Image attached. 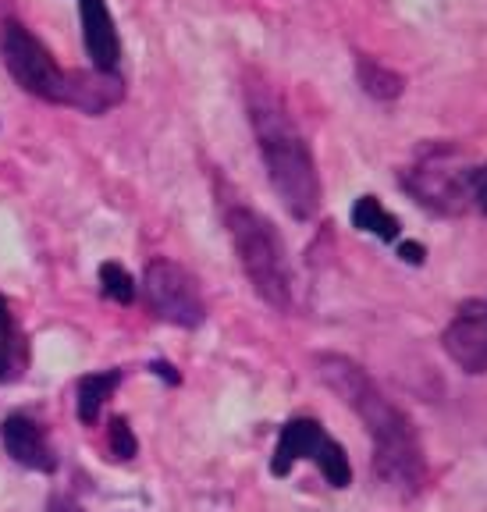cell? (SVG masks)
Instances as JSON below:
<instances>
[{"label":"cell","instance_id":"cell-1","mask_svg":"<svg viewBox=\"0 0 487 512\" xmlns=\"http://www.w3.org/2000/svg\"><path fill=\"white\" fill-rule=\"evenodd\" d=\"M317 374L363 420V427L370 434V445H374V477L381 480L384 488H392L402 498L416 495V491L424 488V477H427L424 448H420V434H416L406 409L395 406L370 381L367 370L360 363L345 360V356H331V352L317 356Z\"/></svg>","mask_w":487,"mask_h":512},{"label":"cell","instance_id":"cell-2","mask_svg":"<svg viewBox=\"0 0 487 512\" xmlns=\"http://www.w3.org/2000/svg\"><path fill=\"white\" fill-rule=\"evenodd\" d=\"M246 107L274 192L281 196L288 214L299 217V221H310L320 210V178L310 143L299 132L296 118L288 114L285 100L267 82H249Z\"/></svg>","mask_w":487,"mask_h":512},{"label":"cell","instance_id":"cell-3","mask_svg":"<svg viewBox=\"0 0 487 512\" xmlns=\"http://www.w3.org/2000/svg\"><path fill=\"white\" fill-rule=\"evenodd\" d=\"M0 57L8 64L11 79L25 93L50 100V104L79 107L82 114H104L125 96V79L118 72H64L22 22H4L0 29Z\"/></svg>","mask_w":487,"mask_h":512},{"label":"cell","instance_id":"cell-4","mask_svg":"<svg viewBox=\"0 0 487 512\" xmlns=\"http://www.w3.org/2000/svg\"><path fill=\"white\" fill-rule=\"evenodd\" d=\"M224 224H228L239 264L249 285L256 288V296L271 303L274 310H288L292 306V267H288L278 228L264 214H256L253 207H242V203H232L224 210Z\"/></svg>","mask_w":487,"mask_h":512},{"label":"cell","instance_id":"cell-5","mask_svg":"<svg viewBox=\"0 0 487 512\" xmlns=\"http://www.w3.org/2000/svg\"><path fill=\"white\" fill-rule=\"evenodd\" d=\"M470 160L456 143H424L416 150L413 164L402 168L399 185L413 196L416 207L438 217L470 214Z\"/></svg>","mask_w":487,"mask_h":512},{"label":"cell","instance_id":"cell-6","mask_svg":"<svg viewBox=\"0 0 487 512\" xmlns=\"http://www.w3.org/2000/svg\"><path fill=\"white\" fill-rule=\"evenodd\" d=\"M299 459H313L320 466V473L328 477L331 488H349L352 484V466L349 456H345V448L317 420H306V416L288 420L281 427L278 448H274V459H271V473L274 477H285Z\"/></svg>","mask_w":487,"mask_h":512},{"label":"cell","instance_id":"cell-7","mask_svg":"<svg viewBox=\"0 0 487 512\" xmlns=\"http://www.w3.org/2000/svg\"><path fill=\"white\" fill-rule=\"evenodd\" d=\"M143 292L150 310L157 313L160 320L168 324H178V328H200L203 317H207V303L200 296V285L175 260H153L146 267L143 278Z\"/></svg>","mask_w":487,"mask_h":512},{"label":"cell","instance_id":"cell-8","mask_svg":"<svg viewBox=\"0 0 487 512\" xmlns=\"http://www.w3.org/2000/svg\"><path fill=\"white\" fill-rule=\"evenodd\" d=\"M441 345L463 374H487V296L456 306Z\"/></svg>","mask_w":487,"mask_h":512},{"label":"cell","instance_id":"cell-9","mask_svg":"<svg viewBox=\"0 0 487 512\" xmlns=\"http://www.w3.org/2000/svg\"><path fill=\"white\" fill-rule=\"evenodd\" d=\"M75 4H79L82 36H86V54L93 57V68L96 72H118L121 40L107 0H75Z\"/></svg>","mask_w":487,"mask_h":512},{"label":"cell","instance_id":"cell-10","mask_svg":"<svg viewBox=\"0 0 487 512\" xmlns=\"http://www.w3.org/2000/svg\"><path fill=\"white\" fill-rule=\"evenodd\" d=\"M4 448H8V456L15 463L29 466V470H40V473H50L57 466V459L50 456L47 441H43V431L36 420L29 416L15 413L4 420Z\"/></svg>","mask_w":487,"mask_h":512},{"label":"cell","instance_id":"cell-11","mask_svg":"<svg viewBox=\"0 0 487 512\" xmlns=\"http://www.w3.org/2000/svg\"><path fill=\"white\" fill-rule=\"evenodd\" d=\"M352 224L360 228L363 235H374L377 242H395L399 239V217L384 207L377 196H360L356 207H352Z\"/></svg>","mask_w":487,"mask_h":512},{"label":"cell","instance_id":"cell-12","mask_svg":"<svg viewBox=\"0 0 487 512\" xmlns=\"http://www.w3.org/2000/svg\"><path fill=\"white\" fill-rule=\"evenodd\" d=\"M356 79H360L363 93L374 96V100H395V96H402V89H406V79H402L395 68H388L384 61L367 57V54L356 57Z\"/></svg>","mask_w":487,"mask_h":512},{"label":"cell","instance_id":"cell-13","mask_svg":"<svg viewBox=\"0 0 487 512\" xmlns=\"http://www.w3.org/2000/svg\"><path fill=\"white\" fill-rule=\"evenodd\" d=\"M121 384L118 370H107V374H86L79 381V399H75V409H79V420L93 424L100 416V406L111 399V392Z\"/></svg>","mask_w":487,"mask_h":512},{"label":"cell","instance_id":"cell-14","mask_svg":"<svg viewBox=\"0 0 487 512\" xmlns=\"http://www.w3.org/2000/svg\"><path fill=\"white\" fill-rule=\"evenodd\" d=\"M15 360H18L15 320H11L8 303L0 296V381H11V377H15Z\"/></svg>","mask_w":487,"mask_h":512},{"label":"cell","instance_id":"cell-15","mask_svg":"<svg viewBox=\"0 0 487 512\" xmlns=\"http://www.w3.org/2000/svg\"><path fill=\"white\" fill-rule=\"evenodd\" d=\"M100 288H104V296L114 299V303H132L136 299V281H132V274L121 264L100 267Z\"/></svg>","mask_w":487,"mask_h":512},{"label":"cell","instance_id":"cell-16","mask_svg":"<svg viewBox=\"0 0 487 512\" xmlns=\"http://www.w3.org/2000/svg\"><path fill=\"white\" fill-rule=\"evenodd\" d=\"M136 434H132V431H128V424H125V420H121V416H118V420H111V456L114 459H132V456H136Z\"/></svg>","mask_w":487,"mask_h":512},{"label":"cell","instance_id":"cell-17","mask_svg":"<svg viewBox=\"0 0 487 512\" xmlns=\"http://www.w3.org/2000/svg\"><path fill=\"white\" fill-rule=\"evenodd\" d=\"M466 192H470V210L487 217V164H473Z\"/></svg>","mask_w":487,"mask_h":512},{"label":"cell","instance_id":"cell-18","mask_svg":"<svg viewBox=\"0 0 487 512\" xmlns=\"http://www.w3.org/2000/svg\"><path fill=\"white\" fill-rule=\"evenodd\" d=\"M424 246H420V242H402L399 246V260L402 264H413V267H420L424 264Z\"/></svg>","mask_w":487,"mask_h":512},{"label":"cell","instance_id":"cell-19","mask_svg":"<svg viewBox=\"0 0 487 512\" xmlns=\"http://www.w3.org/2000/svg\"><path fill=\"white\" fill-rule=\"evenodd\" d=\"M153 374H157V377H168L171 384H178V374H175V367H168V363H153Z\"/></svg>","mask_w":487,"mask_h":512}]
</instances>
